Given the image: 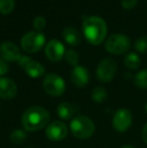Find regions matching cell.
Returning a JSON list of instances; mask_svg holds the SVG:
<instances>
[{
	"label": "cell",
	"instance_id": "1",
	"mask_svg": "<svg viewBox=\"0 0 147 148\" xmlns=\"http://www.w3.org/2000/svg\"><path fill=\"white\" fill-rule=\"evenodd\" d=\"M49 118L51 116L46 109L40 106H31L22 114L21 124L24 130L36 132L49 125Z\"/></svg>",
	"mask_w": 147,
	"mask_h": 148
},
{
	"label": "cell",
	"instance_id": "2",
	"mask_svg": "<svg viewBox=\"0 0 147 148\" xmlns=\"http://www.w3.org/2000/svg\"><path fill=\"white\" fill-rule=\"evenodd\" d=\"M107 23L99 16H88L83 22V32L86 39L91 45H98L106 38Z\"/></svg>",
	"mask_w": 147,
	"mask_h": 148
},
{
	"label": "cell",
	"instance_id": "3",
	"mask_svg": "<svg viewBox=\"0 0 147 148\" xmlns=\"http://www.w3.org/2000/svg\"><path fill=\"white\" fill-rule=\"evenodd\" d=\"M70 129L76 138L85 140L92 137L95 133V124L91 118L80 115L72 119Z\"/></svg>",
	"mask_w": 147,
	"mask_h": 148
},
{
	"label": "cell",
	"instance_id": "4",
	"mask_svg": "<svg viewBox=\"0 0 147 148\" xmlns=\"http://www.w3.org/2000/svg\"><path fill=\"white\" fill-rule=\"evenodd\" d=\"M130 39L127 35L122 33H115L107 38L105 49L112 55H123L130 49Z\"/></svg>",
	"mask_w": 147,
	"mask_h": 148
},
{
	"label": "cell",
	"instance_id": "5",
	"mask_svg": "<svg viewBox=\"0 0 147 148\" xmlns=\"http://www.w3.org/2000/svg\"><path fill=\"white\" fill-rule=\"evenodd\" d=\"M45 43V37L40 31H29L20 39L22 49L27 53H34L41 49Z\"/></svg>",
	"mask_w": 147,
	"mask_h": 148
},
{
	"label": "cell",
	"instance_id": "6",
	"mask_svg": "<svg viewBox=\"0 0 147 148\" xmlns=\"http://www.w3.org/2000/svg\"><path fill=\"white\" fill-rule=\"evenodd\" d=\"M42 87L45 93L53 97H59L66 91V82L57 74H47L42 81Z\"/></svg>",
	"mask_w": 147,
	"mask_h": 148
},
{
	"label": "cell",
	"instance_id": "7",
	"mask_svg": "<svg viewBox=\"0 0 147 148\" xmlns=\"http://www.w3.org/2000/svg\"><path fill=\"white\" fill-rule=\"evenodd\" d=\"M117 73V64L111 58H106L102 60L100 64H98V68L96 71V76L100 82L109 83L115 77Z\"/></svg>",
	"mask_w": 147,
	"mask_h": 148
},
{
	"label": "cell",
	"instance_id": "8",
	"mask_svg": "<svg viewBox=\"0 0 147 148\" xmlns=\"http://www.w3.org/2000/svg\"><path fill=\"white\" fill-rule=\"evenodd\" d=\"M112 124L116 131L118 132H125L130 128L132 124V114L128 109L122 108L114 114Z\"/></svg>",
	"mask_w": 147,
	"mask_h": 148
},
{
	"label": "cell",
	"instance_id": "9",
	"mask_svg": "<svg viewBox=\"0 0 147 148\" xmlns=\"http://www.w3.org/2000/svg\"><path fill=\"white\" fill-rule=\"evenodd\" d=\"M68 127L62 121L49 123L45 129V136L51 141H62L68 136Z\"/></svg>",
	"mask_w": 147,
	"mask_h": 148
},
{
	"label": "cell",
	"instance_id": "10",
	"mask_svg": "<svg viewBox=\"0 0 147 148\" xmlns=\"http://www.w3.org/2000/svg\"><path fill=\"white\" fill-rule=\"evenodd\" d=\"M44 53L51 62H59L65 57L66 49L64 45L57 39H51L45 45Z\"/></svg>",
	"mask_w": 147,
	"mask_h": 148
},
{
	"label": "cell",
	"instance_id": "11",
	"mask_svg": "<svg viewBox=\"0 0 147 148\" xmlns=\"http://www.w3.org/2000/svg\"><path fill=\"white\" fill-rule=\"evenodd\" d=\"M21 57L19 47L15 43L11 41H5L0 45V58L5 62H18Z\"/></svg>",
	"mask_w": 147,
	"mask_h": 148
},
{
	"label": "cell",
	"instance_id": "12",
	"mask_svg": "<svg viewBox=\"0 0 147 148\" xmlns=\"http://www.w3.org/2000/svg\"><path fill=\"white\" fill-rule=\"evenodd\" d=\"M71 81L77 88H84L89 84L90 73L85 66H77L73 69L71 73Z\"/></svg>",
	"mask_w": 147,
	"mask_h": 148
},
{
	"label": "cell",
	"instance_id": "13",
	"mask_svg": "<svg viewBox=\"0 0 147 148\" xmlns=\"http://www.w3.org/2000/svg\"><path fill=\"white\" fill-rule=\"evenodd\" d=\"M17 95V86L8 78H0V98L11 100Z\"/></svg>",
	"mask_w": 147,
	"mask_h": 148
},
{
	"label": "cell",
	"instance_id": "14",
	"mask_svg": "<svg viewBox=\"0 0 147 148\" xmlns=\"http://www.w3.org/2000/svg\"><path fill=\"white\" fill-rule=\"evenodd\" d=\"M22 69L25 71L27 76L32 79L39 78V77L43 76L45 73L44 66H43L41 64H39L38 62H36V60H34L32 59L30 60Z\"/></svg>",
	"mask_w": 147,
	"mask_h": 148
},
{
	"label": "cell",
	"instance_id": "15",
	"mask_svg": "<svg viewBox=\"0 0 147 148\" xmlns=\"http://www.w3.org/2000/svg\"><path fill=\"white\" fill-rule=\"evenodd\" d=\"M63 37L66 40V42L69 43L70 45H73V47L80 45L82 41V37H81L79 30L75 27H72V26L66 27L63 30Z\"/></svg>",
	"mask_w": 147,
	"mask_h": 148
},
{
	"label": "cell",
	"instance_id": "16",
	"mask_svg": "<svg viewBox=\"0 0 147 148\" xmlns=\"http://www.w3.org/2000/svg\"><path fill=\"white\" fill-rule=\"evenodd\" d=\"M57 113L59 117L63 120H70L73 118L75 114L74 107L68 102H63L61 103L57 108Z\"/></svg>",
	"mask_w": 147,
	"mask_h": 148
},
{
	"label": "cell",
	"instance_id": "17",
	"mask_svg": "<svg viewBox=\"0 0 147 148\" xmlns=\"http://www.w3.org/2000/svg\"><path fill=\"white\" fill-rule=\"evenodd\" d=\"M124 64L130 70H136L141 64V60L139 56L135 53H129L124 58Z\"/></svg>",
	"mask_w": 147,
	"mask_h": 148
},
{
	"label": "cell",
	"instance_id": "18",
	"mask_svg": "<svg viewBox=\"0 0 147 148\" xmlns=\"http://www.w3.org/2000/svg\"><path fill=\"white\" fill-rule=\"evenodd\" d=\"M26 139H27V133L24 130H21V129L13 130L11 132V134H10V141L13 144L20 145L25 142Z\"/></svg>",
	"mask_w": 147,
	"mask_h": 148
},
{
	"label": "cell",
	"instance_id": "19",
	"mask_svg": "<svg viewBox=\"0 0 147 148\" xmlns=\"http://www.w3.org/2000/svg\"><path fill=\"white\" fill-rule=\"evenodd\" d=\"M108 98L107 90L103 87H96L92 92V99L96 103H103Z\"/></svg>",
	"mask_w": 147,
	"mask_h": 148
},
{
	"label": "cell",
	"instance_id": "20",
	"mask_svg": "<svg viewBox=\"0 0 147 148\" xmlns=\"http://www.w3.org/2000/svg\"><path fill=\"white\" fill-rule=\"evenodd\" d=\"M134 85L139 89H147V69L140 71L135 75Z\"/></svg>",
	"mask_w": 147,
	"mask_h": 148
},
{
	"label": "cell",
	"instance_id": "21",
	"mask_svg": "<svg viewBox=\"0 0 147 148\" xmlns=\"http://www.w3.org/2000/svg\"><path fill=\"white\" fill-rule=\"evenodd\" d=\"M15 7V0H0V14H10Z\"/></svg>",
	"mask_w": 147,
	"mask_h": 148
},
{
	"label": "cell",
	"instance_id": "22",
	"mask_svg": "<svg viewBox=\"0 0 147 148\" xmlns=\"http://www.w3.org/2000/svg\"><path fill=\"white\" fill-rule=\"evenodd\" d=\"M65 60L68 64L73 66L75 68V66H78L80 58H79V55L76 51H74V49H68V51H66L65 53Z\"/></svg>",
	"mask_w": 147,
	"mask_h": 148
},
{
	"label": "cell",
	"instance_id": "23",
	"mask_svg": "<svg viewBox=\"0 0 147 148\" xmlns=\"http://www.w3.org/2000/svg\"><path fill=\"white\" fill-rule=\"evenodd\" d=\"M135 49L140 53H147V35L141 36L134 43Z\"/></svg>",
	"mask_w": 147,
	"mask_h": 148
},
{
	"label": "cell",
	"instance_id": "24",
	"mask_svg": "<svg viewBox=\"0 0 147 148\" xmlns=\"http://www.w3.org/2000/svg\"><path fill=\"white\" fill-rule=\"evenodd\" d=\"M32 25L36 29V31H40L46 25V20L43 16H36L32 21Z\"/></svg>",
	"mask_w": 147,
	"mask_h": 148
},
{
	"label": "cell",
	"instance_id": "25",
	"mask_svg": "<svg viewBox=\"0 0 147 148\" xmlns=\"http://www.w3.org/2000/svg\"><path fill=\"white\" fill-rule=\"evenodd\" d=\"M138 1L137 0H122L121 4H122V7L124 9H127V10H131L137 5Z\"/></svg>",
	"mask_w": 147,
	"mask_h": 148
},
{
	"label": "cell",
	"instance_id": "26",
	"mask_svg": "<svg viewBox=\"0 0 147 148\" xmlns=\"http://www.w3.org/2000/svg\"><path fill=\"white\" fill-rule=\"evenodd\" d=\"M8 64H7V62H5L3 59L0 58V76H3L5 75L6 73L8 72Z\"/></svg>",
	"mask_w": 147,
	"mask_h": 148
},
{
	"label": "cell",
	"instance_id": "27",
	"mask_svg": "<svg viewBox=\"0 0 147 148\" xmlns=\"http://www.w3.org/2000/svg\"><path fill=\"white\" fill-rule=\"evenodd\" d=\"M142 139L147 144V123L145 124V126L143 127V130H142Z\"/></svg>",
	"mask_w": 147,
	"mask_h": 148
},
{
	"label": "cell",
	"instance_id": "28",
	"mask_svg": "<svg viewBox=\"0 0 147 148\" xmlns=\"http://www.w3.org/2000/svg\"><path fill=\"white\" fill-rule=\"evenodd\" d=\"M121 148H134V147L131 146V145H124V146H122Z\"/></svg>",
	"mask_w": 147,
	"mask_h": 148
},
{
	"label": "cell",
	"instance_id": "29",
	"mask_svg": "<svg viewBox=\"0 0 147 148\" xmlns=\"http://www.w3.org/2000/svg\"><path fill=\"white\" fill-rule=\"evenodd\" d=\"M145 112H146V113H147V103L145 104Z\"/></svg>",
	"mask_w": 147,
	"mask_h": 148
},
{
	"label": "cell",
	"instance_id": "30",
	"mask_svg": "<svg viewBox=\"0 0 147 148\" xmlns=\"http://www.w3.org/2000/svg\"><path fill=\"white\" fill-rule=\"evenodd\" d=\"M25 148H32V147H25Z\"/></svg>",
	"mask_w": 147,
	"mask_h": 148
}]
</instances>
